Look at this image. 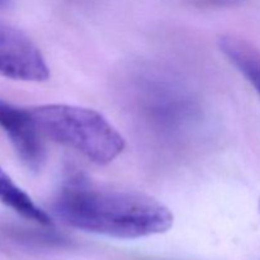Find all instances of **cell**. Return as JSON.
Listing matches in <instances>:
<instances>
[{"instance_id": "6da1fadb", "label": "cell", "mask_w": 260, "mask_h": 260, "mask_svg": "<svg viewBox=\"0 0 260 260\" xmlns=\"http://www.w3.org/2000/svg\"><path fill=\"white\" fill-rule=\"evenodd\" d=\"M51 210L53 217L69 228L122 240L161 235L174 223L172 211L156 198L102 187L81 175L63 183Z\"/></svg>"}, {"instance_id": "7a4b0ae2", "label": "cell", "mask_w": 260, "mask_h": 260, "mask_svg": "<svg viewBox=\"0 0 260 260\" xmlns=\"http://www.w3.org/2000/svg\"><path fill=\"white\" fill-rule=\"evenodd\" d=\"M43 137L98 165L111 164L126 149L121 132L93 108L63 103L30 107Z\"/></svg>"}, {"instance_id": "3957f363", "label": "cell", "mask_w": 260, "mask_h": 260, "mask_svg": "<svg viewBox=\"0 0 260 260\" xmlns=\"http://www.w3.org/2000/svg\"><path fill=\"white\" fill-rule=\"evenodd\" d=\"M0 76L25 83H43L51 73L42 51L19 28L0 22Z\"/></svg>"}, {"instance_id": "277c9868", "label": "cell", "mask_w": 260, "mask_h": 260, "mask_svg": "<svg viewBox=\"0 0 260 260\" xmlns=\"http://www.w3.org/2000/svg\"><path fill=\"white\" fill-rule=\"evenodd\" d=\"M0 128L7 135L18 159L25 169L40 173L47 159L45 137L29 108L0 98Z\"/></svg>"}, {"instance_id": "5b68a950", "label": "cell", "mask_w": 260, "mask_h": 260, "mask_svg": "<svg viewBox=\"0 0 260 260\" xmlns=\"http://www.w3.org/2000/svg\"><path fill=\"white\" fill-rule=\"evenodd\" d=\"M218 50L260 95V51L253 43L233 35L218 38Z\"/></svg>"}, {"instance_id": "8992f818", "label": "cell", "mask_w": 260, "mask_h": 260, "mask_svg": "<svg viewBox=\"0 0 260 260\" xmlns=\"http://www.w3.org/2000/svg\"><path fill=\"white\" fill-rule=\"evenodd\" d=\"M0 203L20 217L41 226H52L53 218L28 196L0 167Z\"/></svg>"}, {"instance_id": "52a82bcc", "label": "cell", "mask_w": 260, "mask_h": 260, "mask_svg": "<svg viewBox=\"0 0 260 260\" xmlns=\"http://www.w3.org/2000/svg\"><path fill=\"white\" fill-rule=\"evenodd\" d=\"M13 0H0V9H8L12 7Z\"/></svg>"}, {"instance_id": "ba28073f", "label": "cell", "mask_w": 260, "mask_h": 260, "mask_svg": "<svg viewBox=\"0 0 260 260\" xmlns=\"http://www.w3.org/2000/svg\"><path fill=\"white\" fill-rule=\"evenodd\" d=\"M258 210H259V215H260V198H259V203H258Z\"/></svg>"}]
</instances>
